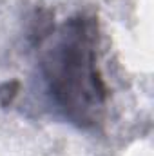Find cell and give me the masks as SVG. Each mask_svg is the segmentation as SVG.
<instances>
[{"label":"cell","mask_w":154,"mask_h":156,"mask_svg":"<svg viewBox=\"0 0 154 156\" xmlns=\"http://www.w3.org/2000/svg\"><path fill=\"white\" fill-rule=\"evenodd\" d=\"M60 37L42 64L47 91L64 116L78 127L102 122L107 85L98 69V20L76 15L60 27Z\"/></svg>","instance_id":"6da1fadb"}]
</instances>
